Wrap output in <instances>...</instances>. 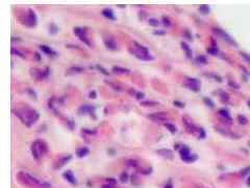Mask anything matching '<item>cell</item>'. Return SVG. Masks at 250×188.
Wrapping results in <instances>:
<instances>
[{"label":"cell","mask_w":250,"mask_h":188,"mask_svg":"<svg viewBox=\"0 0 250 188\" xmlns=\"http://www.w3.org/2000/svg\"><path fill=\"white\" fill-rule=\"evenodd\" d=\"M16 116H18L21 119V121L24 124L28 125V126H30L32 123H35L39 119V113H37L32 109L28 108L24 109V110L17 111L16 112Z\"/></svg>","instance_id":"cell-1"},{"label":"cell","mask_w":250,"mask_h":188,"mask_svg":"<svg viewBox=\"0 0 250 188\" xmlns=\"http://www.w3.org/2000/svg\"><path fill=\"white\" fill-rule=\"evenodd\" d=\"M47 150H48V146H47V144L44 142V141L37 140L36 142L32 143L31 153H32V155H33V157H35L37 160H39L41 157H43L45 154L47 153Z\"/></svg>","instance_id":"cell-2"},{"label":"cell","mask_w":250,"mask_h":188,"mask_svg":"<svg viewBox=\"0 0 250 188\" xmlns=\"http://www.w3.org/2000/svg\"><path fill=\"white\" fill-rule=\"evenodd\" d=\"M134 51H131V52L134 53L138 59L143 60V61H150V60H153L154 59L152 55H149L147 47L140 45V44H138L136 42H134Z\"/></svg>","instance_id":"cell-3"},{"label":"cell","mask_w":250,"mask_h":188,"mask_svg":"<svg viewBox=\"0 0 250 188\" xmlns=\"http://www.w3.org/2000/svg\"><path fill=\"white\" fill-rule=\"evenodd\" d=\"M19 178L21 179L22 181H24L25 183L27 184H30L32 186H42L41 182L38 179H36L35 177H32L31 175L29 173H19Z\"/></svg>","instance_id":"cell-4"},{"label":"cell","mask_w":250,"mask_h":188,"mask_svg":"<svg viewBox=\"0 0 250 188\" xmlns=\"http://www.w3.org/2000/svg\"><path fill=\"white\" fill-rule=\"evenodd\" d=\"M24 24L28 25V26H36L37 24V17H36L35 12H32L31 10H28V14L25 16V21Z\"/></svg>","instance_id":"cell-5"},{"label":"cell","mask_w":250,"mask_h":188,"mask_svg":"<svg viewBox=\"0 0 250 188\" xmlns=\"http://www.w3.org/2000/svg\"><path fill=\"white\" fill-rule=\"evenodd\" d=\"M149 118L152 119L154 121H159V122H164V121L168 120V114L164 112H159V113H153V114H150Z\"/></svg>","instance_id":"cell-6"},{"label":"cell","mask_w":250,"mask_h":188,"mask_svg":"<svg viewBox=\"0 0 250 188\" xmlns=\"http://www.w3.org/2000/svg\"><path fill=\"white\" fill-rule=\"evenodd\" d=\"M215 33L217 34L218 36H220L221 38H223V39H224V41L228 42L229 44H231V45H235V46H237V44H235V40H233V38H230L229 36H228L227 34L225 33V31H223V30L219 29V28H216V29H215Z\"/></svg>","instance_id":"cell-7"},{"label":"cell","mask_w":250,"mask_h":188,"mask_svg":"<svg viewBox=\"0 0 250 188\" xmlns=\"http://www.w3.org/2000/svg\"><path fill=\"white\" fill-rule=\"evenodd\" d=\"M74 34L75 35H77L78 37L80 38V40L82 41V42H84L87 45H91L90 44V42L88 41V38H87V34H86V31H84V28H79V27H76L74 28Z\"/></svg>","instance_id":"cell-8"},{"label":"cell","mask_w":250,"mask_h":188,"mask_svg":"<svg viewBox=\"0 0 250 188\" xmlns=\"http://www.w3.org/2000/svg\"><path fill=\"white\" fill-rule=\"evenodd\" d=\"M186 86L188 88H190V89H192L193 91H195V92H197V91H199L200 84H199L198 80H195V78H188V82H187Z\"/></svg>","instance_id":"cell-9"},{"label":"cell","mask_w":250,"mask_h":188,"mask_svg":"<svg viewBox=\"0 0 250 188\" xmlns=\"http://www.w3.org/2000/svg\"><path fill=\"white\" fill-rule=\"evenodd\" d=\"M157 154H159V155H161V156H163V157H165V158H169V159H171L172 157H173V153H172V150H167V148H163V150H157Z\"/></svg>","instance_id":"cell-10"},{"label":"cell","mask_w":250,"mask_h":188,"mask_svg":"<svg viewBox=\"0 0 250 188\" xmlns=\"http://www.w3.org/2000/svg\"><path fill=\"white\" fill-rule=\"evenodd\" d=\"M64 178L67 179L68 182H70L71 184H76V179L70 171H67L64 173Z\"/></svg>","instance_id":"cell-11"},{"label":"cell","mask_w":250,"mask_h":188,"mask_svg":"<svg viewBox=\"0 0 250 188\" xmlns=\"http://www.w3.org/2000/svg\"><path fill=\"white\" fill-rule=\"evenodd\" d=\"M104 44H105V46L111 50H116L117 49L116 43H115L114 40H111V39H105V40H104Z\"/></svg>","instance_id":"cell-12"},{"label":"cell","mask_w":250,"mask_h":188,"mask_svg":"<svg viewBox=\"0 0 250 188\" xmlns=\"http://www.w3.org/2000/svg\"><path fill=\"white\" fill-rule=\"evenodd\" d=\"M102 15H103V17L107 18L109 20H115L114 13H113L111 10H109V8H105V10H102Z\"/></svg>","instance_id":"cell-13"},{"label":"cell","mask_w":250,"mask_h":188,"mask_svg":"<svg viewBox=\"0 0 250 188\" xmlns=\"http://www.w3.org/2000/svg\"><path fill=\"white\" fill-rule=\"evenodd\" d=\"M84 71V68L78 67V66H74V67H71L68 69L67 72L69 74H77V73H81Z\"/></svg>","instance_id":"cell-14"},{"label":"cell","mask_w":250,"mask_h":188,"mask_svg":"<svg viewBox=\"0 0 250 188\" xmlns=\"http://www.w3.org/2000/svg\"><path fill=\"white\" fill-rule=\"evenodd\" d=\"M94 111H95V109L93 108V107H92V106H82L81 108L79 109V112L80 113H90V114H92V113H93V114H94Z\"/></svg>","instance_id":"cell-15"},{"label":"cell","mask_w":250,"mask_h":188,"mask_svg":"<svg viewBox=\"0 0 250 188\" xmlns=\"http://www.w3.org/2000/svg\"><path fill=\"white\" fill-rule=\"evenodd\" d=\"M40 49L42 50L43 52L46 53V55H56V53H55L54 51L51 49V48L48 47V46H46V45H41Z\"/></svg>","instance_id":"cell-16"},{"label":"cell","mask_w":250,"mask_h":188,"mask_svg":"<svg viewBox=\"0 0 250 188\" xmlns=\"http://www.w3.org/2000/svg\"><path fill=\"white\" fill-rule=\"evenodd\" d=\"M113 71L115 73H121V74H128L130 72L129 69L127 68H122V67H114L113 68Z\"/></svg>","instance_id":"cell-17"},{"label":"cell","mask_w":250,"mask_h":188,"mask_svg":"<svg viewBox=\"0 0 250 188\" xmlns=\"http://www.w3.org/2000/svg\"><path fill=\"white\" fill-rule=\"evenodd\" d=\"M70 159H71V156H66V157H63L62 159H61L60 160V162H57V165L55 166V168H60V167H62V166H64L65 164H66V163L68 162V161L70 160Z\"/></svg>","instance_id":"cell-18"},{"label":"cell","mask_w":250,"mask_h":188,"mask_svg":"<svg viewBox=\"0 0 250 188\" xmlns=\"http://www.w3.org/2000/svg\"><path fill=\"white\" fill-rule=\"evenodd\" d=\"M77 156L79 157V158H82V157H86V156L89 154V148L88 147H81L79 150H77Z\"/></svg>","instance_id":"cell-19"},{"label":"cell","mask_w":250,"mask_h":188,"mask_svg":"<svg viewBox=\"0 0 250 188\" xmlns=\"http://www.w3.org/2000/svg\"><path fill=\"white\" fill-rule=\"evenodd\" d=\"M190 155H191L190 150H189L188 147H186V146H185V147H182L180 150V156H181V159H182V160H185L186 158H188Z\"/></svg>","instance_id":"cell-20"},{"label":"cell","mask_w":250,"mask_h":188,"mask_svg":"<svg viewBox=\"0 0 250 188\" xmlns=\"http://www.w3.org/2000/svg\"><path fill=\"white\" fill-rule=\"evenodd\" d=\"M181 46H182L183 50L186 51L187 55H188V58H192V51H191V49H190V47L188 46V44L182 42V43H181Z\"/></svg>","instance_id":"cell-21"},{"label":"cell","mask_w":250,"mask_h":188,"mask_svg":"<svg viewBox=\"0 0 250 188\" xmlns=\"http://www.w3.org/2000/svg\"><path fill=\"white\" fill-rule=\"evenodd\" d=\"M142 106H145V107H155V106H159V103H155V101H141Z\"/></svg>","instance_id":"cell-22"},{"label":"cell","mask_w":250,"mask_h":188,"mask_svg":"<svg viewBox=\"0 0 250 188\" xmlns=\"http://www.w3.org/2000/svg\"><path fill=\"white\" fill-rule=\"evenodd\" d=\"M165 126L170 131L171 133H176V131H177V129L175 128V125H173L172 123H165Z\"/></svg>","instance_id":"cell-23"},{"label":"cell","mask_w":250,"mask_h":188,"mask_svg":"<svg viewBox=\"0 0 250 188\" xmlns=\"http://www.w3.org/2000/svg\"><path fill=\"white\" fill-rule=\"evenodd\" d=\"M238 121L241 123V124H247L248 123V119L246 117H244L243 115L238 116Z\"/></svg>","instance_id":"cell-24"},{"label":"cell","mask_w":250,"mask_h":188,"mask_svg":"<svg viewBox=\"0 0 250 188\" xmlns=\"http://www.w3.org/2000/svg\"><path fill=\"white\" fill-rule=\"evenodd\" d=\"M159 23H161V22H159L157 19H154V18H151V19H149V24H150L151 26H159Z\"/></svg>","instance_id":"cell-25"},{"label":"cell","mask_w":250,"mask_h":188,"mask_svg":"<svg viewBox=\"0 0 250 188\" xmlns=\"http://www.w3.org/2000/svg\"><path fill=\"white\" fill-rule=\"evenodd\" d=\"M97 69H98V70H99V71H101V72L103 73L104 75H109V71H107V69H104L103 67H101V66L97 65Z\"/></svg>","instance_id":"cell-26"},{"label":"cell","mask_w":250,"mask_h":188,"mask_svg":"<svg viewBox=\"0 0 250 188\" xmlns=\"http://www.w3.org/2000/svg\"><path fill=\"white\" fill-rule=\"evenodd\" d=\"M219 115L223 116V117H225V118H229V114H228L227 111L225 110H220L219 111Z\"/></svg>","instance_id":"cell-27"},{"label":"cell","mask_w":250,"mask_h":188,"mask_svg":"<svg viewBox=\"0 0 250 188\" xmlns=\"http://www.w3.org/2000/svg\"><path fill=\"white\" fill-rule=\"evenodd\" d=\"M120 180H121L122 182H126V181L128 180V175H127L126 173H123L121 175V177H120Z\"/></svg>","instance_id":"cell-28"},{"label":"cell","mask_w":250,"mask_h":188,"mask_svg":"<svg viewBox=\"0 0 250 188\" xmlns=\"http://www.w3.org/2000/svg\"><path fill=\"white\" fill-rule=\"evenodd\" d=\"M163 22H164V25H165V26H170L171 25L170 20L166 17H163Z\"/></svg>","instance_id":"cell-29"},{"label":"cell","mask_w":250,"mask_h":188,"mask_svg":"<svg viewBox=\"0 0 250 188\" xmlns=\"http://www.w3.org/2000/svg\"><path fill=\"white\" fill-rule=\"evenodd\" d=\"M134 94H136V97L138 98V99H143L144 98V93L142 92H134Z\"/></svg>","instance_id":"cell-30"},{"label":"cell","mask_w":250,"mask_h":188,"mask_svg":"<svg viewBox=\"0 0 250 188\" xmlns=\"http://www.w3.org/2000/svg\"><path fill=\"white\" fill-rule=\"evenodd\" d=\"M208 52L213 53V55H217V53H218V49H217V48H208Z\"/></svg>","instance_id":"cell-31"},{"label":"cell","mask_w":250,"mask_h":188,"mask_svg":"<svg viewBox=\"0 0 250 188\" xmlns=\"http://www.w3.org/2000/svg\"><path fill=\"white\" fill-rule=\"evenodd\" d=\"M200 10L201 12H204V13H208L210 12V8H208V5H202L200 8Z\"/></svg>","instance_id":"cell-32"},{"label":"cell","mask_w":250,"mask_h":188,"mask_svg":"<svg viewBox=\"0 0 250 188\" xmlns=\"http://www.w3.org/2000/svg\"><path fill=\"white\" fill-rule=\"evenodd\" d=\"M128 164L130 166H138V162L136 160H129L128 161Z\"/></svg>","instance_id":"cell-33"},{"label":"cell","mask_w":250,"mask_h":188,"mask_svg":"<svg viewBox=\"0 0 250 188\" xmlns=\"http://www.w3.org/2000/svg\"><path fill=\"white\" fill-rule=\"evenodd\" d=\"M12 51H13V52H14V53H16V55H20V57H21V58H24V55H23V53H21L20 51H19V50H15V49H14V48H13Z\"/></svg>","instance_id":"cell-34"},{"label":"cell","mask_w":250,"mask_h":188,"mask_svg":"<svg viewBox=\"0 0 250 188\" xmlns=\"http://www.w3.org/2000/svg\"><path fill=\"white\" fill-rule=\"evenodd\" d=\"M173 103L175 106H178V108H183V107H185V103H179V101H174Z\"/></svg>","instance_id":"cell-35"},{"label":"cell","mask_w":250,"mask_h":188,"mask_svg":"<svg viewBox=\"0 0 250 188\" xmlns=\"http://www.w3.org/2000/svg\"><path fill=\"white\" fill-rule=\"evenodd\" d=\"M89 96H90V98H96V92H95V91H92V92H90Z\"/></svg>","instance_id":"cell-36"},{"label":"cell","mask_w":250,"mask_h":188,"mask_svg":"<svg viewBox=\"0 0 250 188\" xmlns=\"http://www.w3.org/2000/svg\"><path fill=\"white\" fill-rule=\"evenodd\" d=\"M204 101H205V103H208V105H210V107H212V108H213V107H214V103H212V101H210V99H208V98H204Z\"/></svg>","instance_id":"cell-37"},{"label":"cell","mask_w":250,"mask_h":188,"mask_svg":"<svg viewBox=\"0 0 250 188\" xmlns=\"http://www.w3.org/2000/svg\"><path fill=\"white\" fill-rule=\"evenodd\" d=\"M154 35H165V31H163V30H156V31H154Z\"/></svg>","instance_id":"cell-38"},{"label":"cell","mask_w":250,"mask_h":188,"mask_svg":"<svg viewBox=\"0 0 250 188\" xmlns=\"http://www.w3.org/2000/svg\"><path fill=\"white\" fill-rule=\"evenodd\" d=\"M198 61H200V62H203V63H205V62H206L205 58H204V57H203V55H201L200 58H198Z\"/></svg>","instance_id":"cell-39"},{"label":"cell","mask_w":250,"mask_h":188,"mask_svg":"<svg viewBox=\"0 0 250 188\" xmlns=\"http://www.w3.org/2000/svg\"><path fill=\"white\" fill-rule=\"evenodd\" d=\"M82 132H84V133H88V134H95L94 131H89V130H82Z\"/></svg>","instance_id":"cell-40"},{"label":"cell","mask_w":250,"mask_h":188,"mask_svg":"<svg viewBox=\"0 0 250 188\" xmlns=\"http://www.w3.org/2000/svg\"><path fill=\"white\" fill-rule=\"evenodd\" d=\"M102 188H113L111 185H109V184H104V185H102Z\"/></svg>","instance_id":"cell-41"},{"label":"cell","mask_w":250,"mask_h":188,"mask_svg":"<svg viewBox=\"0 0 250 188\" xmlns=\"http://www.w3.org/2000/svg\"><path fill=\"white\" fill-rule=\"evenodd\" d=\"M36 59H37L38 61H40V60H41V58H40V55H39V53H38V52H36Z\"/></svg>","instance_id":"cell-42"},{"label":"cell","mask_w":250,"mask_h":188,"mask_svg":"<svg viewBox=\"0 0 250 188\" xmlns=\"http://www.w3.org/2000/svg\"><path fill=\"white\" fill-rule=\"evenodd\" d=\"M165 188H172V185H171V183H168V185H166V187Z\"/></svg>","instance_id":"cell-43"},{"label":"cell","mask_w":250,"mask_h":188,"mask_svg":"<svg viewBox=\"0 0 250 188\" xmlns=\"http://www.w3.org/2000/svg\"><path fill=\"white\" fill-rule=\"evenodd\" d=\"M248 106H249V107H250V100H249V101H248Z\"/></svg>","instance_id":"cell-44"},{"label":"cell","mask_w":250,"mask_h":188,"mask_svg":"<svg viewBox=\"0 0 250 188\" xmlns=\"http://www.w3.org/2000/svg\"><path fill=\"white\" fill-rule=\"evenodd\" d=\"M249 144H250V143H249Z\"/></svg>","instance_id":"cell-45"}]
</instances>
